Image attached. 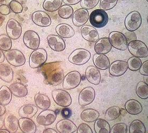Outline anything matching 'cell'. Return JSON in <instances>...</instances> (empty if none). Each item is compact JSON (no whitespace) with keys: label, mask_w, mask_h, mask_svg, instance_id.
<instances>
[{"label":"cell","mask_w":148,"mask_h":133,"mask_svg":"<svg viewBox=\"0 0 148 133\" xmlns=\"http://www.w3.org/2000/svg\"><path fill=\"white\" fill-rule=\"evenodd\" d=\"M40 71L48 84L58 86L62 83L64 72L59 62H51L42 65Z\"/></svg>","instance_id":"cell-1"},{"label":"cell","mask_w":148,"mask_h":133,"mask_svg":"<svg viewBox=\"0 0 148 133\" xmlns=\"http://www.w3.org/2000/svg\"><path fill=\"white\" fill-rule=\"evenodd\" d=\"M90 23L95 28H100L106 26L108 23L109 17L107 13L102 9L93 11L90 15Z\"/></svg>","instance_id":"cell-2"},{"label":"cell","mask_w":148,"mask_h":133,"mask_svg":"<svg viewBox=\"0 0 148 133\" xmlns=\"http://www.w3.org/2000/svg\"><path fill=\"white\" fill-rule=\"evenodd\" d=\"M91 57V54L89 51L84 49H78L71 53L68 60L74 64L83 65L88 62Z\"/></svg>","instance_id":"cell-3"},{"label":"cell","mask_w":148,"mask_h":133,"mask_svg":"<svg viewBox=\"0 0 148 133\" xmlns=\"http://www.w3.org/2000/svg\"><path fill=\"white\" fill-rule=\"evenodd\" d=\"M47 59L46 50L43 48H38L31 53L29 63L32 68H37L43 65Z\"/></svg>","instance_id":"cell-4"},{"label":"cell","mask_w":148,"mask_h":133,"mask_svg":"<svg viewBox=\"0 0 148 133\" xmlns=\"http://www.w3.org/2000/svg\"><path fill=\"white\" fill-rule=\"evenodd\" d=\"M127 47L129 52L134 57L144 58L148 56V47L141 40H132L128 44Z\"/></svg>","instance_id":"cell-5"},{"label":"cell","mask_w":148,"mask_h":133,"mask_svg":"<svg viewBox=\"0 0 148 133\" xmlns=\"http://www.w3.org/2000/svg\"><path fill=\"white\" fill-rule=\"evenodd\" d=\"M109 40L112 47L117 50L125 51L127 49V40L124 34L119 32L114 31L109 35Z\"/></svg>","instance_id":"cell-6"},{"label":"cell","mask_w":148,"mask_h":133,"mask_svg":"<svg viewBox=\"0 0 148 133\" xmlns=\"http://www.w3.org/2000/svg\"><path fill=\"white\" fill-rule=\"evenodd\" d=\"M5 58L8 62L13 66H22L26 62V58L24 54L17 49H11L6 51Z\"/></svg>","instance_id":"cell-7"},{"label":"cell","mask_w":148,"mask_h":133,"mask_svg":"<svg viewBox=\"0 0 148 133\" xmlns=\"http://www.w3.org/2000/svg\"><path fill=\"white\" fill-rule=\"evenodd\" d=\"M142 24V17L137 11H133L128 14L125 20V26L127 30L134 32L138 30Z\"/></svg>","instance_id":"cell-8"},{"label":"cell","mask_w":148,"mask_h":133,"mask_svg":"<svg viewBox=\"0 0 148 133\" xmlns=\"http://www.w3.org/2000/svg\"><path fill=\"white\" fill-rule=\"evenodd\" d=\"M82 80L80 73L77 71H73L67 73L63 80V87L65 90H72L77 87Z\"/></svg>","instance_id":"cell-9"},{"label":"cell","mask_w":148,"mask_h":133,"mask_svg":"<svg viewBox=\"0 0 148 133\" xmlns=\"http://www.w3.org/2000/svg\"><path fill=\"white\" fill-rule=\"evenodd\" d=\"M52 95L54 102L59 106L67 107L71 104L72 100L71 95L64 90H53Z\"/></svg>","instance_id":"cell-10"},{"label":"cell","mask_w":148,"mask_h":133,"mask_svg":"<svg viewBox=\"0 0 148 133\" xmlns=\"http://www.w3.org/2000/svg\"><path fill=\"white\" fill-rule=\"evenodd\" d=\"M23 42L25 45L29 49L36 50L40 46V37L34 30H27L24 33Z\"/></svg>","instance_id":"cell-11"},{"label":"cell","mask_w":148,"mask_h":133,"mask_svg":"<svg viewBox=\"0 0 148 133\" xmlns=\"http://www.w3.org/2000/svg\"><path fill=\"white\" fill-rule=\"evenodd\" d=\"M6 32L7 35L12 40H17L20 37L22 33V27L17 20L11 18L7 23Z\"/></svg>","instance_id":"cell-12"},{"label":"cell","mask_w":148,"mask_h":133,"mask_svg":"<svg viewBox=\"0 0 148 133\" xmlns=\"http://www.w3.org/2000/svg\"><path fill=\"white\" fill-rule=\"evenodd\" d=\"M57 118V113L51 110H44L36 117V121L39 125L49 126L54 123Z\"/></svg>","instance_id":"cell-13"},{"label":"cell","mask_w":148,"mask_h":133,"mask_svg":"<svg viewBox=\"0 0 148 133\" xmlns=\"http://www.w3.org/2000/svg\"><path fill=\"white\" fill-rule=\"evenodd\" d=\"M95 90L92 87H87L81 90L79 95L78 102L82 106H86L91 104L95 99Z\"/></svg>","instance_id":"cell-14"},{"label":"cell","mask_w":148,"mask_h":133,"mask_svg":"<svg viewBox=\"0 0 148 133\" xmlns=\"http://www.w3.org/2000/svg\"><path fill=\"white\" fill-rule=\"evenodd\" d=\"M32 19L35 24L43 27L50 26L52 22L50 16L43 11H37L33 12L32 15Z\"/></svg>","instance_id":"cell-15"},{"label":"cell","mask_w":148,"mask_h":133,"mask_svg":"<svg viewBox=\"0 0 148 133\" xmlns=\"http://www.w3.org/2000/svg\"><path fill=\"white\" fill-rule=\"evenodd\" d=\"M127 69V62L123 60L115 61L109 66V73L112 76H122L126 73Z\"/></svg>","instance_id":"cell-16"},{"label":"cell","mask_w":148,"mask_h":133,"mask_svg":"<svg viewBox=\"0 0 148 133\" xmlns=\"http://www.w3.org/2000/svg\"><path fill=\"white\" fill-rule=\"evenodd\" d=\"M47 43L52 50L56 52L63 51L66 49V43L61 37L50 34L47 38Z\"/></svg>","instance_id":"cell-17"},{"label":"cell","mask_w":148,"mask_h":133,"mask_svg":"<svg viewBox=\"0 0 148 133\" xmlns=\"http://www.w3.org/2000/svg\"><path fill=\"white\" fill-rule=\"evenodd\" d=\"M81 33L85 40L90 42H96L99 38L98 30L94 27L84 25L82 27Z\"/></svg>","instance_id":"cell-18"},{"label":"cell","mask_w":148,"mask_h":133,"mask_svg":"<svg viewBox=\"0 0 148 133\" xmlns=\"http://www.w3.org/2000/svg\"><path fill=\"white\" fill-rule=\"evenodd\" d=\"M88 19L89 13L88 10L83 8L79 9L74 13L73 23L75 26L81 27L86 23Z\"/></svg>","instance_id":"cell-19"},{"label":"cell","mask_w":148,"mask_h":133,"mask_svg":"<svg viewBox=\"0 0 148 133\" xmlns=\"http://www.w3.org/2000/svg\"><path fill=\"white\" fill-rule=\"evenodd\" d=\"M56 128L60 133H73L77 130L76 125L68 119H64L59 121L56 125Z\"/></svg>","instance_id":"cell-20"},{"label":"cell","mask_w":148,"mask_h":133,"mask_svg":"<svg viewBox=\"0 0 148 133\" xmlns=\"http://www.w3.org/2000/svg\"><path fill=\"white\" fill-rule=\"evenodd\" d=\"M86 79L90 83L98 85L100 83L101 73L99 69L93 66H88L85 71Z\"/></svg>","instance_id":"cell-21"},{"label":"cell","mask_w":148,"mask_h":133,"mask_svg":"<svg viewBox=\"0 0 148 133\" xmlns=\"http://www.w3.org/2000/svg\"><path fill=\"white\" fill-rule=\"evenodd\" d=\"M112 47L109 38L104 37L97 41L94 45V50L97 53L106 54L111 51Z\"/></svg>","instance_id":"cell-22"},{"label":"cell","mask_w":148,"mask_h":133,"mask_svg":"<svg viewBox=\"0 0 148 133\" xmlns=\"http://www.w3.org/2000/svg\"><path fill=\"white\" fill-rule=\"evenodd\" d=\"M18 121L19 127L23 133H35L36 132V125L30 118H21Z\"/></svg>","instance_id":"cell-23"},{"label":"cell","mask_w":148,"mask_h":133,"mask_svg":"<svg viewBox=\"0 0 148 133\" xmlns=\"http://www.w3.org/2000/svg\"><path fill=\"white\" fill-rule=\"evenodd\" d=\"M93 61L96 67L101 70H106L110 66L109 58L103 54H95L93 56Z\"/></svg>","instance_id":"cell-24"},{"label":"cell","mask_w":148,"mask_h":133,"mask_svg":"<svg viewBox=\"0 0 148 133\" xmlns=\"http://www.w3.org/2000/svg\"><path fill=\"white\" fill-rule=\"evenodd\" d=\"M38 111V107L33 104H27L21 106L18 111L19 116L21 118H31L36 114Z\"/></svg>","instance_id":"cell-25"},{"label":"cell","mask_w":148,"mask_h":133,"mask_svg":"<svg viewBox=\"0 0 148 133\" xmlns=\"http://www.w3.org/2000/svg\"><path fill=\"white\" fill-rule=\"evenodd\" d=\"M4 125L10 133H16L19 128V121L15 116L8 114L4 118Z\"/></svg>","instance_id":"cell-26"},{"label":"cell","mask_w":148,"mask_h":133,"mask_svg":"<svg viewBox=\"0 0 148 133\" xmlns=\"http://www.w3.org/2000/svg\"><path fill=\"white\" fill-rule=\"evenodd\" d=\"M56 31L60 36L64 38H71L75 35V31L73 27L66 23L58 25L56 28Z\"/></svg>","instance_id":"cell-27"},{"label":"cell","mask_w":148,"mask_h":133,"mask_svg":"<svg viewBox=\"0 0 148 133\" xmlns=\"http://www.w3.org/2000/svg\"><path fill=\"white\" fill-rule=\"evenodd\" d=\"M125 108L128 113L132 115H137L142 111L141 104L133 99L128 100L126 102Z\"/></svg>","instance_id":"cell-28"},{"label":"cell","mask_w":148,"mask_h":133,"mask_svg":"<svg viewBox=\"0 0 148 133\" xmlns=\"http://www.w3.org/2000/svg\"><path fill=\"white\" fill-rule=\"evenodd\" d=\"M34 100L37 107L42 110H47L51 106V101L49 97L44 94H36L35 96Z\"/></svg>","instance_id":"cell-29"},{"label":"cell","mask_w":148,"mask_h":133,"mask_svg":"<svg viewBox=\"0 0 148 133\" xmlns=\"http://www.w3.org/2000/svg\"><path fill=\"white\" fill-rule=\"evenodd\" d=\"M12 94L18 97H24L28 94L27 87L23 84L14 83L10 85L9 86Z\"/></svg>","instance_id":"cell-30"},{"label":"cell","mask_w":148,"mask_h":133,"mask_svg":"<svg viewBox=\"0 0 148 133\" xmlns=\"http://www.w3.org/2000/svg\"><path fill=\"white\" fill-rule=\"evenodd\" d=\"M14 78V71L6 64H0V79L7 83H10Z\"/></svg>","instance_id":"cell-31"},{"label":"cell","mask_w":148,"mask_h":133,"mask_svg":"<svg viewBox=\"0 0 148 133\" xmlns=\"http://www.w3.org/2000/svg\"><path fill=\"white\" fill-rule=\"evenodd\" d=\"M99 116V112L94 109H85L81 114V119L88 123L93 122L98 119Z\"/></svg>","instance_id":"cell-32"},{"label":"cell","mask_w":148,"mask_h":133,"mask_svg":"<svg viewBox=\"0 0 148 133\" xmlns=\"http://www.w3.org/2000/svg\"><path fill=\"white\" fill-rule=\"evenodd\" d=\"M94 130L96 133H110V126L106 120L97 119L94 123Z\"/></svg>","instance_id":"cell-33"},{"label":"cell","mask_w":148,"mask_h":133,"mask_svg":"<svg viewBox=\"0 0 148 133\" xmlns=\"http://www.w3.org/2000/svg\"><path fill=\"white\" fill-rule=\"evenodd\" d=\"M12 94L9 87L2 86L0 88V103L7 106L12 100Z\"/></svg>","instance_id":"cell-34"},{"label":"cell","mask_w":148,"mask_h":133,"mask_svg":"<svg viewBox=\"0 0 148 133\" xmlns=\"http://www.w3.org/2000/svg\"><path fill=\"white\" fill-rule=\"evenodd\" d=\"M63 0H45L43 4V8L47 12H54L59 10Z\"/></svg>","instance_id":"cell-35"},{"label":"cell","mask_w":148,"mask_h":133,"mask_svg":"<svg viewBox=\"0 0 148 133\" xmlns=\"http://www.w3.org/2000/svg\"><path fill=\"white\" fill-rule=\"evenodd\" d=\"M129 133H146V128L144 123L140 120H135L133 121L130 126Z\"/></svg>","instance_id":"cell-36"},{"label":"cell","mask_w":148,"mask_h":133,"mask_svg":"<svg viewBox=\"0 0 148 133\" xmlns=\"http://www.w3.org/2000/svg\"><path fill=\"white\" fill-rule=\"evenodd\" d=\"M136 93L137 95L142 99L148 98V84L144 82H140L136 85Z\"/></svg>","instance_id":"cell-37"},{"label":"cell","mask_w":148,"mask_h":133,"mask_svg":"<svg viewBox=\"0 0 148 133\" xmlns=\"http://www.w3.org/2000/svg\"><path fill=\"white\" fill-rule=\"evenodd\" d=\"M58 15L59 16L64 19H67L71 18L73 13H74V9L72 7L69 5H64L61 6L60 8L58 10Z\"/></svg>","instance_id":"cell-38"},{"label":"cell","mask_w":148,"mask_h":133,"mask_svg":"<svg viewBox=\"0 0 148 133\" xmlns=\"http://www.w3.org/2000/svg\"><path fill=\"white\" fill-rule=\"evenodd\" d=\"M121 109L118 106H111L106 111L105 117L108 120L116 119L121 115Z\"/></svg>","instance_id":"cell-39"},{"label":"cell","mask_w":148,"mask_h":133,"mask_svg":"<svg viewBox=\"0 0 148 133\" xmlns=\"http://www.w3.org/2000/svg\"><path fill=\"white\" fill-rule=\"evenodd\" d=\"M12 46L11 38L8 35L2 34L0 35V49L3 51L11 50Z\"/></svg>","instance_id":"cell-40"},{"label":"cell","mask_w":148,"mask_h":133,"mask_svg":"<svg viewBox=\"0 0 148 133\" xmlns=\"http://www.w3.org/2000/svg\"><path fill=\"white\" fill-rule=\"evenodd\" d=\"M127 64L130 70L133 71H138L141 66V60L138 57H131L128 59Z\"/></svg>","instance_id":"cell-41"},{"label":"cell","mask_w":148,"mask_h":133,"mask_svg":"<svg viewBox=\"0 0 148 133\" xmlns=\"http://www.w3.org/2000/svg\"><path fill=\"white\" fill-rule=\"evenodd\" d=\"M117 2L118 0H101L100 7L104 11L111 10L116 5Z\"/></svg>","instance_id":"cell-42"},{"label":"cell","mask_w":148,"mask_h":133,"mask_svg":"<svg viewBox=\"0 0 148 133\" xmlns=\"http://www.w3.org/2000/svg\"><path fill=\"white\" fill-rule=\"evenodd\" d=\"M100 0H81V7L86 10H90L94 8L99 3Z\"/></svg>","instance_id":"cell-43"},{"label":"cell","mask_w":148,"mask_h":133,"mask_svg":"<svg viewBox=\"0 0 148 133\" xmlns=\"http://www.w3.org/2000/svg\"><path fill=\"white\" fill-rule=\"evenodd\" d=\"M9 6L10 7V10H11L13 12L16 14L21 13L23 11V5L16 0L11 1Z\"/></svg>","instance_id":"cell-44"},{"label":"cell","mask_w":148,"mask_h":133,"mask_svg":"<svg viewBox=\"0 0 148 133\" xmlns=\"http://www.w3.org/2000/svg\"><path fill=\"white\" fill-rule=\"evenodd\" d=\"M127 133V127L125 123H118L114 125L110 129V133Z\"/></svg>","instance_id":"cell-45"},{"label":"cell","mask_w":148,"mask_h":133,"mask_svg":"<svg viewBox=\"0 0 148 133\" xmlns=\"http://www.w3.org/2000/svg\"><path fill=\"white\" fill-rule=\"evenodd\" d=\"M77 133H93V131L88 125L86 123H82L79 125L78 127Z\"/></svg>","instance_id":"cell-46"},{"label":"cell","mask_w":148,"mask_h":133,"mask_svg":"<svg viewBox=\"0 0 148 133\" xmlns=\"http://www.w3.org/2000/svg\"><path fill=\"white\" fill-rule=\"evenodd\" d=\"M61 114L64 119H68L72 115V111L70 108L68 107H64V108L61 110Z\"/></svg>","instance_id":"cell-47"},{"label":"cell","mask_w":148,"mask_h":133,"mask_svg":"<svg viewBox=\"0 0 148 133\" xmlns=\"http://www.w3.org/2000/svg\"><path fill=\"white\" fill-rule=\"evenodd\" d=\"M10 8L7 4H2L0 5V14L3 16H7L10 13Z\"/></svg>","instance_id":"cell-48"},{"label":"cell","mask_w":148,"mask_h":133,"mask_svg":"<svg viewBox=\"0 0 148 133\" xmlns=\"http://www.w3.org/2000/svg\"><path fill=\"white\" fill-rule=\"evenodd\" d=\"M140 73L144 76L148 75V61H145L143 63H142L141 66L140 68Z\"/></svg>","instance_id":"cell-49"},{"label":"cell","mask_w":148,"mask_h":133,"mask_svg":"<svg viewBox=\"0 0 148 133\" xmlns=\"http://www.w3.org/2000/svg\"><path fill=\"white\" fill-rule=\"evenodd\" d=\"M81 1V0H63L64 3L67 5H76Z\"/></svg>","instance_id":"cell-50"},{"label":"cell","mask_w":148,"mask_h":133,"mask_svg":"<svg viewBox=\"0 0 148 133\" xmlns=\"http://www.w3.org/2000/svg\"><path fill=\"white\" fill-rule=\"evenodd\" d=\"M6 109L5 108V106L3 105L2 104L0 103V117L2 116L5 113Z\"/></svg>","instance_id":"cell-51"},{"label":"cell","mask_w":148,"mask_h":133,"mask_svg":"<svg viewBox=\"0 0 148 133\" xmlns=\"http://www.w3.org/2000/svg\"><path fill=\"white\" fill-rule=\"evenodd\" d=\"M5 60V56L3 52V51L0 49V63L3 62Z\"/></svg>","instance_id":"cell-52"},{"label":"cell","mask_w":148,"mask_h":133,"mask_svg":"<svg viewBox=\"0 0 148 133\" xmlns=\"http://www.w3.org/2000/svg\"><path fill=\"white\" fill-rule=\"evenodd\" d=\"M43 133H57L55 130L51 129V128H48V129H46L44 130V131L43 132Z\"/></svg>","instance_id":"cell-53"},{"label":"cell","mask_w":148,"mask_h":133,"mask_svg":"<svg viewBox=\"0 0 148 133\" xmlns=\"http://www.w3.org/2000/svg\"><path fill=\"white\" fill-rule=\"evenodd\" d=\"M0 133H10V132L8 130L1 129L0 130Z\"/></svg>","instance_id":"cell-54"},{"label":"cell","mask_w":148,"mask_h":133,"mask_svg":"<svg viewBox=\"0 0 148 133\" xmlns=\"http://www.w3.org/2000/svg\"><path fill=\"white\" fill-rule=\"evenodd\" d=\"M4 126V120L2 119H0V130L2 129V128Z\"/></svg>","instance_id":"cell-55"},{"label":"cell","mask_w":148,"mask_h":133,"mask_svg":"<svg viewBox=\"0 0 148 133\" xmlns=\"http://www.w3.org/2000/svg\"><path fill=\"white\" fill-rule=\"evenodd\" d=\"M147 1H148V0H147Z\"/></svg>","instance_id":"cell-56"}]
</instances>
